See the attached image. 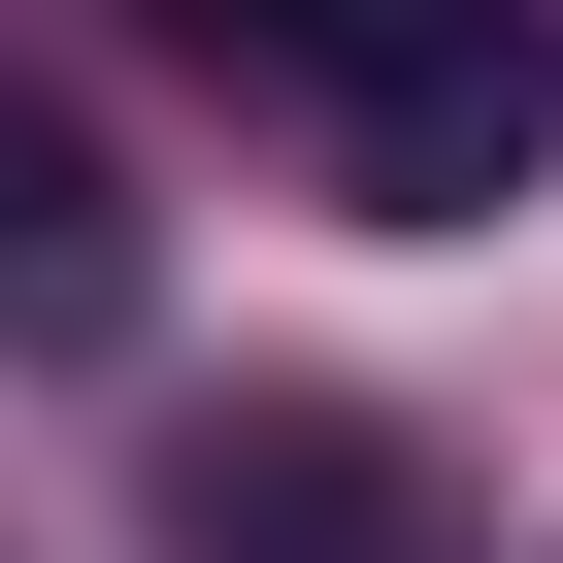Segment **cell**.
Segmentation results:
<instances>
[{
    "mask_svg": "<svg viewBox=\"0 0 563 563\" xmlns=\"http://www.w3.org/2000/svg\"><path fill=\"white\" fill-rule=\"evenodd\" d=\"M100 332H133V199L67 100H0V365H100Z\"/></svg>",
    "mask_w": 563,
    "mask_h": 563,
    "instance_id": "3957f363",
    "label": "cell"
},
{
    "mask_svg": "<svg viewBox=\"0 0 563 563\" xmlns=\"http://www.w3.org/2000/svg\"><path fill=\"white\" fill-rule=\"evenodd\" d=\"M166 34L299 133L365 232H497L563 166V34H530V0H166Z\"/></svg>",
    "mask_w": 563,
    "mask_h": 563,
    "instance_id": "6da1fadb",
    "label": "cell"
},
{
    "mask_svg": "<svg viewBox=\"0 0 563 563\" xmlns=\"http://www.w3.org/2000/svg\"><path fill=\"white\" fill-rule=\"evenodd\" d=\"M166 563H431V497H398V431H332V398H232V431L166 464Z\"/></svg>",
    "mask_w": 563,
    "mask_h": 563,
    "instance_id": "7a4b0ae2",
    "label": "cell"
}]
</instances>
